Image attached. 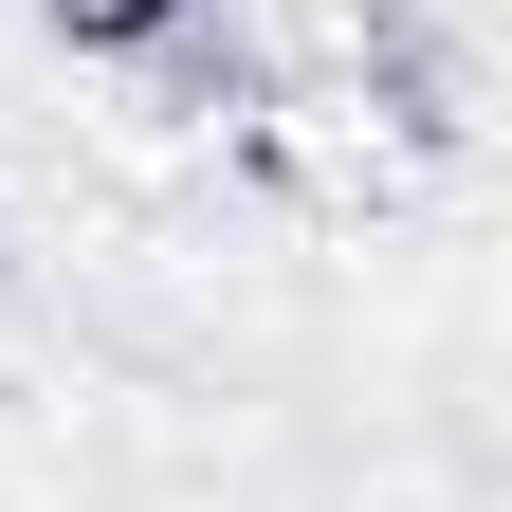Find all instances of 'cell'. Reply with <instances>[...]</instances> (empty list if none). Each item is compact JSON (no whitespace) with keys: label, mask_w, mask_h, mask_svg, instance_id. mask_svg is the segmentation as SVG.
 Returning <instances> with one entry per match:
<instances>
[{"label":"cell","mask_w":512,"mask_h":512,"mask_svg":"<svg viewBox=\"0 0 512 512\" xmlns=\"http://www.w3.org/2000/svg\"><path fill=\"white\" fill-rule=\"evenodd\" d=\"M183 19H202V0H55V37H74V55H165Z\"/></svg>","instance_id":"cell-1"}]
</instances>
